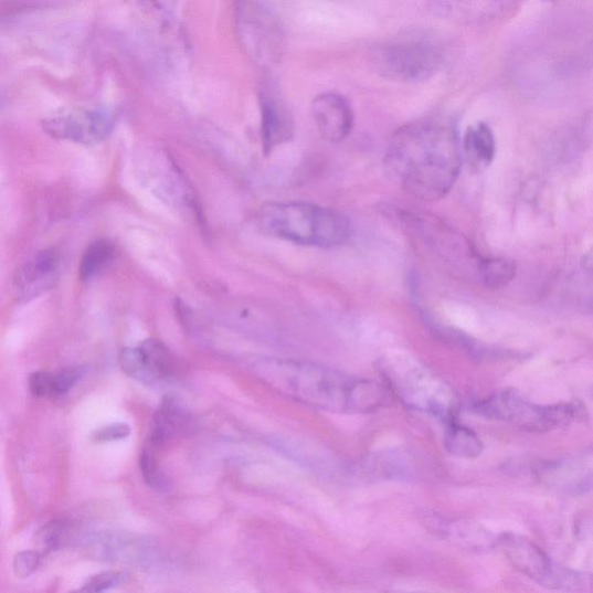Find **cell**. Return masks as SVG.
<instances>
[{"label":"cell","mask_w":593,"mask_h":593,"mask_svg":"<svg viewBox=\"0 0 593 593\" xmlns=\"http://www.w3.org/2000/svg\"><path fill=\"white\" fill-rule=\"evenodd\" d=\"M247 368L277 392L325 412L369 414L390 399L385 385L313 362L254 358Z\"/></svg>","instance_id":"cell-1"},{"label":"cell","mask_w":593,"mask_h":593,"mask_svg":"<svg viewBox=\"0 0 593 593\" xmlns=\"http://www.w3.org/2000/svg\"><path fill=\"white\" fill-rule=\"evenodd\" d=\"M385 169L403 191L422 201H437L453 189L462 168L458 138L453 127L421 120L392 137Z\"/></svg>","instance_id":"cell-2"},{"label":"cell","mask_w":593,"mask_h":593,"mask_svg":"<svg viewBox=\"0 0 593 593\" xmlns=\"http://www.w3.org/2000/svg\"><path fill=\"white\" fill-rule=\"evenodd\" d=\"M256 221L261 230L275 239L321 248L343 245L351 232L349 220L341 212L306 202L265 204Z\"/></svg>","instance_id":"cell-3"},{"label":"cell","mask_w":593,"mask_h":593,"mask_svg":"<svg viewBox=\"0 0 593 593\" xmlns=\"http://www.w3.org/2000/svg\"><path fill=\"white\" fill-rule=\"evenodd\" d=\"M378 368L386 389L406 407L444 422L457 419L459 399L454 388L413 356L388 352L379 359Z\"/></svg>","instance_id":"cell-4"},{"label":"cell","mask_w":593,"mask_h":593,"mask_svg":"<svg viewBox=\"0 0 593 593\" xmlns=\"http://www.w3.org/2000/svg\"><path fill=\"white\" fill-rule=\"evenodd\" d=\"M585 407L579 402L537 405L512 390L496 392L474 402L472 410L487 419L510 423L530 433H549L582 420Z\"/></svg>","instance_id":"cell-5"},{"label":"cell","mask_w":593,"mask_h":593,"mask_svg":"<svg viewBox=\"0 0 593 593\" xmlns=\"http://www.w3.org/2000/svg\"><path fill=\"white\" fill-rule=\"evenodd\" d=\"M372 65L382 77L416 83L435 76L443 65L441 45L425 36H403L378 44L371 53Z\"/></svg>","instance_id":"cell-6"},{"label":"cell","mask_w":593,"mask_h":593,"mask_svg":"<svg viewBox=\"0 0 593 593\" xmlns=\"http://www.w3.org/2000/svg\"><path fill=\"white\" fill-rule=\"evenodd\" d=\"M496 548L501 549L518 572L546 587L575 591L589 584L585 575L557 564L526 537L505 533L497 537Z\"/></svg>","instance_id":"cell-7"},{"label":"cell","mask_w":593,"mask_h":593,"mask_svg":"<svg viewBox=\"0 0 593 593\" xmlns=\"http://www.w3.org/2000/svg\"><path fill=\"white\" fill-rule=\"evenodd\" d=\"M236 32L247 54L261 65H271L282 54L283 35L274 15L255 0H239Z\"/></svg>","instance_id":"cell-8"},{"label":"cell","mask_w":593,"mask_h":593,"mask_svg":"<svg viewBox=\"0 0 593 593\" xmlns=\"http://www.w3.org/2000/svg\"><path fill=\"white\" fill-rule=\"evenodd\" d=\"M115 120V113L107 108L76 109L45 118L42 128L57 139L96 146L110 135Z\"/></svg>","instance_id":"cell-9"},{"label":"cell","mask_w":593,"mask_h":593,"mask_svg":"<svg viewBox=\"0 0 593 593\" xmlns=\"http://www.w3.org/2000/svg\"><path fill=\"white\" fill-rule=\"evenodd\" d=\"M120 364L135 381L150 386L170 381L177 369L172 351L156 339L141 342L137 348L125 349Z\"/></svg>","instance_id":"cell-10"},{"label":"cell","mask_w":593,"mask_h":593,"mask_svg":"<svg viewBox=\"0 0 593 593\" xmlns=\"http://www.w3.org/2000/svg\"><path fill=\"white\" fill-rule=\"evenodd\" d=\"M92 540L91 549L100 559L141 568L153 566L158 562L156 546L144 537L106 533Z\"/></svg>","instance_id":"cell-11"},{"label":"cell","mask_w":593,"mask_h":593,"mask_svg":"<svg viewBox=\"0 0 593 593\" xmlns=\"http://www.w3.org/2000/svg\"><path fill=\"white\" fill-rule=\"evenodd\" d=\"M311 113L319 133L331 144H339L352 130V109L338 93L320 94L313 103Z\"/></svg>","instance_id":"cell-12"},{"label":"cell","mask_w":593,"mask_h":593,"mask_svg":"<svg viewBox=\"0 0 593 593\" xmlns=\"http://www.w3.org/2000/svg\"><path fill=\"white\" fill-rule=\"evenodd\" d=\"M60 268V255L55 250H44L22 265L14 276V286L22 299L30 300L49 292L55 284Z\"/></svg>","instance_id":"cell-13"},{"label":"cell","mask_w":593,"mask_h":593,"mask_svg":"<svg viewBox=\"0 0 593 593\" xmlns=\"http://www.w3.org/2000/svg\"><path fill=\"white\" fill-rule=\"evenodd\" d=\"M192 420L181 409L174 398H165L152 417L150 432L144 444V449L159 456V451L174 437L182 436L192 430Z\"/></svg>","instance_id":"cell-14"},{"label":"cell","mask_w":593,"mask_h":593,"mask_svg":"<svg viewBox=\"0 0 593 593\" xmlns=\"http://www.w3.org/2000/svg\"><path fill=\"white\" fill-rule=\"evenodd\" d=\"M537 476L546 487L571 494H583L591 489V459L574 458L544 464Z\"/></svg>","instance_id":"cell-15"},{"label":"cell","mask_w":593,"mask_h":593,"mask_svg":"<svg viewBox=\"0 0 593 593\" xmlns=\"http://www.w3.org/2000/svg\"><path fill=\"white\" fill-rule=\"evenodd\" d=\"M261 109H263L264 152L269 155L294 137L295 123L287 106L273 97H265Z\"/></svg>","instance_id":"cell-16"},{"label":"cell","mask_w":593,"mask_h":593,"mask_svg":"<svg viewBox=\"0 0 593 593\" xmlns=\"http://www.w3.org/2000/svg\"><path fill=\"white\" fill-rule=\"evenodd\" d=\"M446 423L444 444L447 453L459 458H477L483 454L484 443L478 434L457 419Z\"/></svg>","instance_id":"cell-17"},{"label":"cell","mask_w":593,"mask_h":593,"mask_svg":"<svg viewBox=\"0 0 593 593\" xmlns=\"http://www.w3.org/2000/svg\"><path fill=\"white\" fill-rule=\"evenodd\" d=\"M464 151L467 159L478 168H487L496 153L495 137L486 124H478L467 129L464 137Z\"/></svg>","instance_id":"cell-18"},{"label":"cell","mask_w":593,"mask_h":593,"mask_svg":"<svg viewBox=\"0 0 593 593\" xmlns=\"http://www.w3.org/2000/svg\"><path fill=\"white\" fill-rule=\"evenodd\" d=\"M80 372L66 369L60 372H34L30 377L31 392L39 398L60 396L73 389L78 381Z\"/></svg>","instance_id":"cell-19"},{"label":"cell","mask_w":593,"mask_h":593,"mask_svg":"<svg viewBox=\"0 0 593 593\" xmlns=\"http://www.w3.org/2000/svg\"><path fill=\"white\" fill-rule=\"evenodd\" d=\"M478 274L485 286L491 290L502 289L515 278L516 264L508 257H479Z\"/></svg>","instance_id":"cell-20"},{"label":"cell","mask_w":593,"mask_h":593,"mask_svg":"<svg viewBox=\"0 0 593 593\" xmlns=\"http://www.w3.org/2000/svg\"><path fill=\"white\" fill-rule=\"evenodd\" d=\"M114 253V246L107 241H97L91 244L81 263L82 280H88L100 274L110 264Z\"/></svg>","instance_id":"cell-21"},{"label":"cell","mask_w":593,"mask_h":593,"mask_svg":"<svg viewBox=\"0 0 593 593\" xmlns=\"http://www.w3.org/2000/svg\"><path fill=\"white\" fill-rule=\"evenodd\" d=\"M128 579L129 576L125 572H105L91 578L85 583L82 590L85 592H103L118 586H123L128 582Z\"/></svg>","instance_id":"cell-22"},{"label":"cell","mask_w":593,"mask_h":593,"mask_svg":"<svg viewBox=\"0 0 593 593\" xmlns=\"http://www.w3.org/2000/svg\"><path fill=\"white\" fill-rule=\"evenodd\" d=\"M66 528L62 521H53V523L43 528L38 534V541L45 550L57 549L64 541Z\"/></svg>","instance_id":"cell-23"},{"label":"cell","mask_w":593,"mask_h":593,"mask_svg":"<svg viewBox=\"0 0 593 593\" xmlns=\"http://www.w3.org/2000/svg\"><path fill=\"white\" fill-rule=\"evenodd\" d=\"M131 431L130 426L125 423H114L104 426V428L93 434V441L97 443H106L120 441L129 437Z\"/></svg>","instance_id":"cell-24"},{"label":"cell","mask_w":593,"mask_h":593,"mask_svg":"<svg viewBox=\"0 0 593 593\" xmlns=\"http://www.w3.org/2000/svg\"><path fill=\"white\" fill-rule=\"evenodd\" d=\"M40 564V554L36 552H22L17 555L14 569L18 576L28 578L32 575Z\"/></svg>","instance_id":"cell-25"}]
</instances>
